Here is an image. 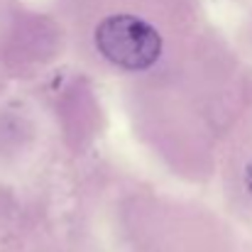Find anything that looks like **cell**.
I'll return each instance as SVG.
<instances>
[{
	"mask_svg": "<svg viewBox=\"0 0 252 252\" xmlns=\"http://www.w3.org/2000/svg\"><path fill=\"white\" fill-rule=\"evenodd\" d=\"M95 42L105 59L130 71L152 66L162 52L157 30L135 15H113L103 20L95 30Z\"/></svg>",
	"mask_w": 252,
	"mask_h": 252,
	"instance_id": "obj_1",
	"label": "cell"
},
{
	"mask_svg": "<svg viewBox=\"0 0 252 252\" xmlns=\"http://www.w3.org/2000/svg\"><path fill=\"white\" fill-rule=\"evenodd\" d=\"M248 186H250V191H252V164L248 167Z\"/></svg>",
	"mask_w": 252,
	"mask_h": 252,
	"instance_id": "obj_2",
	"label": "cell"
}]
</instances>
